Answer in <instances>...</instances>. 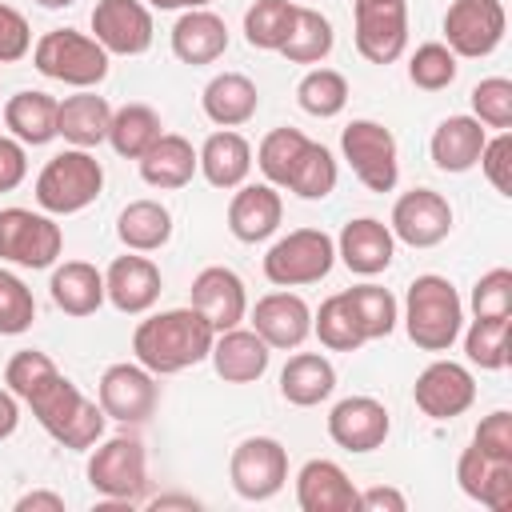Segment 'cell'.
Instances as JSON below:
<instances>
[{"label":"cell","mask_w":512,"mask_h":512,"mask_svg":"<svg viewBox=\"0 0 512 512\" xmlns=\"http://www.w3.org/2000/svg\"><path fill=\"white\" fill-rule=\"evenodd\" d=\"M192 308H196L216 332L236 328V324L244 320V312H248L244 280H240L232 268H224V264H212V268L196 272V280H192Z\"/></svg>","instance_id":"obj_18"},{"label":"cell","mask_w":512,"mask_h":512,"mask_svg":"<svg viewBox=\"0 0 512 512\" xmlns=\"http://www.w3.org/2000/svg\"><path fill=\"white\" fill-rule=\"evenodd\" d=\"M16 512H64V496L48 492V488H36V492H24L16 500Z\"/></svg>","instance_id":"obj_54"},{"label":"cell","mask_w":512,"mask_h":512,"mask_svg":"<svg viewBox=\"0 0 512 512\" xmlns=\"http://www.w3.org/2000/svg\"><path fill=\"white\" fill-rule=\"evenodd\" d=\"M284 204L272 184H240V192L228 204V232L240 244H260L280 228Z\"/></svg>","instance_id":"obj_25"},{"label":"cell","mask_w":512,"mask_h":512,"mask_svg":"<svg viewBox=\"0 0 512 512\" xmlns=\"http://www.w3.org/2000/svg\"><path fill=\"white\" fill-rule=\"evenodd\" d=\"M156 140H160V116H156V108H148V104H124V108L112 112L108 144L116 148V156L140 160Z\"/></svg>","instance_id":"obj_37"},{"label":"cell","mask_w":512,"mask_h":512,"mask_svg":"<svg viewBox=\"0 0 512 512\" xmlns=\"http://www.w3.org/2000/svg\"><path fill=\"white\" fill-rule=\"evenodd\" d=\"M356 52L368 64H392L408 48V4L404 0H356Z\"/></svg>","instance_id":"obj_12"},{"label":"cell","mask_w":512,"mask_h":512,"mask_svg":"<svg viewBox=\"0 0 512 512\" xmlns=\"http://www.w3.org/2000/svg\"><path fill=\"white\" fill-rule=\"evenodd\" d=\"M212 340H216V328L188 304V308H168L140 320L132 332V352L152 376H172L208 360Z\"/></svg>","instance_id":"obj_1"},{"label":"cell","mask_w":512,"mask_h":512,"mask_svg":"<svg viewBox=\"0 0 512 512\" xmlns=\"http://www.w3.org/2000/svg\"><path fill=\"white\" fill-rule=\"evenodd\" d=\"M32 64L40 76L72 84V88H92L108 76V52L96 44V36H84L76 28H52L36 40Z\"/></svg>","instance_id":"obj_6"},{"label":"cell","mask_w":512,"mask_h":512,"mask_svg":"<svg viewBox=\"0 0 512 512\" xmlns=\"http://www.w3.org/2000/svg\"><path fill=\"white\" fill-rule=\"evenodd\" d=\"M508 28L504 0H452L444 12V40L452 56H488L500 48Z\"/></svg>","instance_id":"obj_10"},{"label":"cell","mask_w":512,"mask_h":512,"mask_svg":"<svg viewBox=\"0 0 512 512\" xmlns=\"http://www.w3.org/2000/svg\"><path fill=\"white\" fill-rule=\"evenodd\" d=\"M208 356H212V368H216L220 380H228V384H252V380H260L268 372L272 348L252 328H224V332H216Z\"/></svg>","instance_id":"obj_24"},{"label":"cell","mask_w":512,"mask_h":512,"mask_svg":"<svg viewBox=\"0 0 512 512\" xmlns=\"http://www.w3.org/2000/svg\"><path fill=\"white\" fill-rule=\"evenodd\" d=\"M40 8H68V4H76V0H36Z\"/></svg>","instance_id":"obj_58"},{"label":"cell","mask_w":512,"mask_h":512,"mask_svg":"<svg viewBox=\"0 0 512 512\" xmlns=\"http://www.w3.org/2000/svg\"><path fill=\"white\" fill-rule=\"evenodd\" d=\"M28 176V156L20 140L0 136V192H12L20 180Z\"/></svg>","instance_id":"obj_52"},{"label":"cell","mask_w":512,"mask_h":512,"mask_svg":"<svg viewBox=\"0 0 512 512\" xmlns=\"http://www.w3.org/2000/svg\"><path fill=\"white\" fill-rule=\"evenodd\" d=\"M484 140H488V132L476 116H448L432 132V144H428L432 164L440 172H468V168H476Z\"/></svg>","instance_id":"obj_29"},{"label":"cell","mask_w":512,"mask_h":512,"mask_svg":"<svg viewBox=\"0 0 512 512\" xmlns=\"http://www.w3.org/2000/svg\"><path fill=\"white\" fill-rule=\"evenodd\" d=\"M228 476L236 496L244 500H272L288 480V452L272 436H248L232 448Z\"/></svg>","instance_id":"obj_11"},{"label":"cell","mask_w":512,"mask_h":512,"mask_svg":"<svg viewBox=\"0 0 512 512\" xmlns=\"http://www.w3.org/2000/svg\"><path fill=\"white\" fill-rule=\"evenodd\" d=\"M200 160H196V148L192 140L176 136V132H160V140L140 156V176L144 184L160 188V192H176L184 188L192 176H196Z\"/></svg>","instance_id":"obj_28"},{"label":"cell","mask_w":512,"mask_h":512,"mask_svg":"<svg viewBox=\"0 0 512 512\" xmlns=\"http://www.w3.org/2000/svg\"><path fill=\"white\" fill-rule=\"evenodd\" d=\"M336 256L348 264V272L356 276H376L392 264L396 256V236L388 224L372 220V216H360V220H348L340 228V240H336Z\"/></svg>","instance_id":"obj_21"},{"label":"cell","mask_w":512,"mask_h":512,"mask_svg":"<svg viewBox=\"0 0 512 512\" xmlns=\"http://www.w3.org/2000/svg\"><path fill=\"white\" fill-rule=\"evenodd\" d=\"M104 188V168L88 148L56 152L36 176V204L48 216H72L88 208Z\"/></svg>","instance_id":"obj_4"},{"label":"cell","mask_w":512,"mask_h":512,"mask_svg":"<svg viewBox=\"0 0 512 512\" xmlns=\"http://www.w3.org/2000/svg\"><path fill=\"white\" fill-rule=\"evenodd\" d=\"M340 152L352 164L356 180L368 192H392L400 180V152H396V136L376 124V120H352L340 132Z\"/></svg>","instance_id":"obj_8"},{"label":"cell","mask_w":512,"mask_h":512,"mask_svg":"<svg viewBox=\"0 0 512 512\" xmlns=\"http://www.w3.org/2000/svg\"><path fill=\"white\" fill-rule=\"evenodd\" d=\"M336 388V368L320 352H296L280 372V396L296 408H312L328 400Z\"/></svg>","instance_id":"obj_32"},{"label":"cell","mask_w":512,"mask_h":512,"mask_svg":"<svg viewBox=\"0 0 512 512\" xmlns=\"http://www.w3.org/2000/svg\"><path fill=\"white\" fill-rule=\"evenodd\" d=\"M472 444L488 456H500V460H512V412L508 408H496L492 416H484L476 424V436Z\"/></svg>","instance_id":"obj_50"},{"label":"cell","mask_w":512,"mask_h":512,"mask_svg":"<svg viewBox=\"0 0 512 512\" xmlns=\"http://www.w3.org/2000/svg\"><path fill=\"white\" fill-rule=\"evenodd\" d=\"M92 36L108 56H140L152 48V12L140 0H100L92 8Z\"/></svg>","instance_id":"obj_16"},{"label":"cell","mask_w":512,"mask_h":512,"mask_svg":"<svg viewBox=\"0 0 512 512\" xmlns=\"http://www.w3.org/2000/svg\"><path fill=\"white\" fill-rule=\"evenodd\" d=\"M200 160V172L212 188H240L248 180V168H252V148L240 132L232 128H220L204 140V148L196 152Z\"/></svg>","instance_id":"obj_31"},{"label":"cell","mask_w":512,"mask_h":512,"mask_svg":"<svg viewBox=\"0 0 512 512\" xmlns=\"http://www.w3.org/2000/svg\"><path fill=\"white\" fill-rule=\"evenodd\" d=\"M332 188H336V160L324 144L308 140L292 176H288V192H296L300 200H324Z\"/></svg>","instance_id":"obj_42"},{"label":"cell","mask_w":512,"mask_h":512,"mask_svg":"<svg viewBox=\"0 0 512 512\" xmlns=\"http://www.w3.org/2000/svg\"><path fill=\"white\" fill-rule=\"evenodd\" d=\"M408 76H412V84L416 88H424V92H440V88H448L452 80H456V56H452V48L448 44H420L416 52H412V60H408Z\"/></svg>","instance_id":"obj_45"},{"label":"cell","mask_w":512,"mask_h":512,"mask_svg":"<svg viewBox=\"0 0 512 512\" xmlns=\"http://www.w3.org/2000/svg\"><path fill=\"white\" fill-rule=\"evenodd\" d=\"M472 312L476 316H512V272L492 268L472 288Z\"/></svg>","instance_id":"obj_48"},{"label":"cell","mask_w":512,"mask_h":512,"mask_svg":"<svg viewBox=\"0 0 512 512\" xmlns=\"http://www.w3.org/2000/svg\"><path fill=\"white\" fill-rule=\"evenodd\" d=\"M228 48V24L208 8H188L172 24V52L184 64H212Z\"/></svg>","instance_id":"obj_26"},{"label":"cell","mask_w":512,"mask_h":512,"mask_svg":"<svg viewBox=\"0 0 512 512\" xmlns=\"http://www.w3.org/2000/svg\"><path fill=\"white\" fill-rule=\"evenodd\" d=\"M32 320H36L32 288L20 276L0 268V336H20L32 328Z\"/></svg>","instance_id":"obj_46"},{"label":"cell","mask_w":512,"mask_h":512,"mask_svg":"<svg viewBox=\"0 0 512 512\" xmlns=\"http://www.w3.org/2000/svg\"><path fill=\"white\" fill-rule=\"evenodd\" d=\"M464 352L484 372L508 368L512 364V316H476L464 332Z\"/></svg>","instance_id":"obj_36"},{"label":"cell","mask_w":512,"mask_h":512,"mask_svg":"<svg viewBox=\"0 0 512 512\" xmlns=\"http://www.w3.org/2000/svg\"><path fill=\"white\" fill-rule=\"evenodd\" d=\"M108 124H112L108 100L88 88L56 104V136H64L72 148H96L100 140H108Z\"/></svg>","instance_id":"obj_27"},{"label":"cell","mask_w":512,"mask_h":512,"mask_svg":"<svg viewBox=\"0 0 512 512\" xmlns=\"http://www.w3.org/2000/svg\"><path fill=\"white\" fill-rule=\"evenodd\" d=\"M472 116L484 124V128H500L508 132L512 128V80L504 76H488L472 88Z\"/></svg>","instance_id":"obj_47"},{"label":"cell","mask_w":512,"mask_h":512,"mask_svg":"<svg viewBox=\"0 0 512 512\" xmlns=\"http://www.w3.org/2000/svg\"><path fill=\"white\" fill-rule=\"evenodd\" d=\"M456 484L468 500L492 508V512H508L512 508V460L488 456L476 444L460 452L456 460Z\"/></svg>","instance_id":"obj_20"},{"label":"cell","mask_w":512,"mask_h":512,"mask_svg":"<svg viewBox=\"0 0 512 512\" xmlns=\"http://www.w3.org/2000/svg\"><path fill=\"white\" fill-rule=\"evenodd\" d=\"M104 296L120 312L140 316L160 300V268L148 256H116L104 272Z\"/></svg>","instance_id":"obj_23"},{"label":"cell","mask_w":512,"mask_h":512,"mask_svg":"<svg viewBox=\"0 0 512 512\" xmlns=\"http://www.w3.org/2000/svg\"><path fill=\"white\" fill-rule=\"evenodd\" d=\"M460 324H464V304L452 288V280L436 276V272H424L408 284V296H404V328H408V340L424 352H448L460 336Z\"/></svg>","instance_id":"obj_3"},{"label":"cell","mask_w":512,"mask_h":512,"mask_svg":"<svg viewBox=\"0 0 512 512\" xmlns=\"http://www.w3.org/2000/svg\"><path fill=\"white\" fill-rule=\"evenodd\" d=\"M52 300L68 316H92L104 304V272H96L88 260H64L52 272Z\"/></svg>","instance_id":"obj_33"},{"label":"cell","mask_w":512,"mask_h":512,"mask_svg":"<svg viewBox=\"0 0 512 512\" xmlns=\"http://www.w3.org/2000/svg\"><path fill=\"white\" fill-rule=\"evenodd\" d=\"M252 332L268 348H300L312 332V308L296 292H268L252 308Z\"/></svg>","instance_id":"obj_19"},{"label":"cell","mask_w":512,"mask_h":512,"mask_svg":"<svg viewBox=\"0 0 512 512\" xmlns=\"http://www.w3.org/2000/svg\"><path fill=\"white\" fill-rule=\"evenodd\" d=\"M360 512H404L408 500L400 488H388V484H376V488H364L360 500H356Z\"/></svg>","instance_id":"obj_53"},{"label":"cell","mask_w":512,"mask_h":512,"mask_svg":"<svg viewBox=\"0 0 512 512\" xmlns=\"http://www.w3.org/2000/svg\"><path fill=\"white\" fill-rule=\"evenodd\" d=\"M148 508H156V512H164V508H200L192 496H156V500H148Z\"/></svg>","instance_id":"obj_56"},{"label":"cell","mask_w":512,"mask_h":512,"mask_svg":"<svg viewBox=\"0 0 512 512\" xmlns=\"http://www.w3.org/2000/svg\"><path fill=\"white\" fill-rule=\"evenodd\" d=\"M344 300H348L352 320H356V328H360L364 340L388 336V332L396 328V320H400L396 296H392L388 288H380V284H356V288L344 292Z\"/></svg>","instance_id":"obj_38"},{"label":"cell","mask_w":512,"mask_h":512,"mask_svg":"<svg viewBox=\"0 0 512 512\" xmlns=\"http://www.w3.org/2000/svg\"><path fill=\"white\" fill-rule=\"evenodd\" d=\"M200 104H204V116H208L212 124H220V128H240V124H248V120L256 116L260 92H256V84H252L244 72H220V76L208 80Z\"/></svg>","instance_id":"obj_30"},{"label":"cell","mask_w":512,"mask_h":512,"mask_svg":"<svg viewBox=\"0 0 512 512\" xmlns=\"http://www.w3.org/2000/svg\"><path fill=\"white\" fill-rule=\"evenodd\" d=\"M116 236L132 252H156L172 236V212L160 200H132L116 220Z\"/></svg>","instance_id":"obj_35"},{"label":"cell","mask_w":512,"mask_h":512,"mask_svg":"<svg viewBox=\"0 0 512 512\" xmlns=\"http://www.w3.org/2000/svg\"><path fill=\"white\" fill-rule=\"evenodd\" d=\"M356 484L336 460H308L296 476V504L300 512H356Z\"/></svg>","instance_id":"obj_22"},{"label":"cell","mask_w":512,"mask_h":512,"mask_svg":"<svg viewBox=\"0 0 512 512\" xmlns=\"http://www.w3.org/2000/svg\"><path fill=\"white\" fill-rule=\"evenodd\" d=\"M388 228L408 248H436L452 232V204L432 188H412L392 204Z\"/></svg>","instance_id":"obj_14"},{"label":"cell","mask_w":512,"mask_h":512,"mask_svg":"<svg viewBox=\"0 0 512 512\" xmlns=\"http://www.w3.org/2000/svg\"><path fill=\"white\" fill-rule=\"evenodd\" d=\"M28 48H32V28H28V20H24L16 8L0 4V64L24 60Z\"/></svg>","instance_id":"obj_51"},{"label":"cell","mask_w":512,"mask_h":512,"mask_svg":"<svg viewBox=\"0 0 512 512\" xmlns=\"http://www.w3.org/2000/svg\"><path fill=\"white\" fill-rule=\"evenodd\" d=\"M64 248V232L52 216L32 208H0V260L20 268H48Z\"/></svg>","instance_id":"obj_9"},{"label":"cell","mask_w":512,"mask_h":512,"mask_svg":"<svg viewBox=\"0 0 512 512\" xmlns=\"http://www.w3.org/2000/svg\"><path fill=\"white\" fill-rule=\"evenodd\" d=\"M412 400H416V408H420L424 416H432V420H452V416H460V412L472 408V400H476V380H472V372H468L464 364H456V360H432V364L416 376Z\"/></svg>","instance_id":"obj_15"},{"label":"cell","mask_w":512,"mask_h":512,"mask_svg":"<svg viewBox=\"0 0 512 512\" xmlns=\"http://www.w3.org/2000/svg\"><path fill=\"white\" fill-rule=\"evenodd\" d=\"M332 264H336V240L324 228H296L268 248L264 276L276 288H300V284L324 280Z\"/></svg>","instance_id":"obj_7"},{"label":"cell","mask_w":512,"mask_h":512,"mask_svg":"<svg viewBox=\"0 0 512 512\" xmlns=\"http://www.w3.org/2000/svg\"><path fill=\"white\" fill-rule=\"evenodd\" d=\"M388 408L372 396H344L340 404H332L328 412V436L344 448V452H372L388 440Z\"/></svg>","instance_id":"obj_17"},{"label":"cell","mask_w":512,"mask_h":512,"mask_svg":"<svg viewBox=\"0 0 512 512\" xmlns=\"http://www.w3.org/2000/svg\"><path fill=\"white\" fill-rule=\"evenodd\" d=\"M304 144H308V136H304L300 128H288V124H284V128H272V132L260 140L256 164H260V172L268 176L272 188H288V176H292V168H296Z\"/></svg>","instance_id":"obj_41"},{"label":"cell","mask_w":512,"mask_h":512,"mask_svg":"<svg viewBox=\"0 0 512 512\" xmlns=\"http://www.w3.org/2000/svg\"><path fill=\"white\" fill-rule=\"evenodd\" d=\"M56 96L48 92H36V88H24L16 92L8 104H4V124L8 132L20 140V144H48L56 136Z\"/></svg>","instance_id":"obj_34"},{"label":"cell","mask_w":512,"mask_h":512,"mask_svg":"<svg viewBox=\"0 0 512 512\" xmlns=\"http://www.w3.org/2000/svg\"><path fill=\"white\" fill-rule=\"evenodd\" d=\"M24 404L32 408V416L40 420V428L56 440V444H64V448H76V452H84V448H92L100 436H104V408L96 404V400H88L60 368L52 372V376H44L28 396H24Z\"/></svg>","instance_id":"obj_2"},{"label":"cell","mask_w":512,"mask_h":512,"mask_svg":"<svg viewBox=\"0 0 512 512\" xmlns=\"http://www.w3.org/2000/svg\"><path fill=\"white\" fill-rule=\"evenodd\" d=\"M16 424H20V404L8 388H0V440H8L16 432Z\"/></svg>","instance_id":"obj_55"},{"label":"cell","mask_w":512,"mask_h":512,"mask_svg":"<svg viewBox=\"0 0 512 512\" xmlns=\"http://www.w3.org/2000/svg\"><path fill=\"white\" fill-rule=\"evenodd\" d=\"M88 484L104 496V508H132L148 488V456L136 436L96 440L88 456Z\"/></svg>","instance_id":"obj_5"},{"label":"cell","mask_w":512,"mask_h":512,"mask_svg":"<svg viewBox=\"0 0 512 512\" xmlns=\"http://www.w3.org/2000/svg\"><path fill=\"white\" fill-rule=\"evenodd\" d=\"M296 8L300 4H292V0H256L244 12V40L252 48H264V52H280V44L292 32Z\"/></svg>","instance_id":"obj_40"},{"label":"cell","mask_w":512,"mask_h":512,"mask_svg":"<svg viewBox=\"0 0 512 512\" xmlns=\"http://www.w3.org/2000/svg\"><path fill=\"white\" fill-rule=\"evenodd\" d=\"M156 400H160V388L144 364H112L104 368L96 388V404L104 408L108 420H120V424L148 420L156 412Z\"/></svg>","instance_id":"obj_13"},{"label":"cell","mask_w":512,"mask_h":512,"mask_svg":"<svg viewBox=\"0 0 512 512\" xmlns=\"http://www.w3.org/2000/svg\"><path fill=\"white\" fill-rule=\"evenodd\" d=\"M296 100L308 116L316 120H328L336 112H344L348 104V80L336 72V68H312L300 84H296Z\"/></svg>","instance_id":"obj_43"},{"label":"cell","mask_w":512,"mask_h":512,"mask_svg":"<svg viewBox=\"0 0 512 512\" xmlns=\"http://www.w3.org/2000/svg\"><path fill=\"white\" fill-rule=\"evenodd\" d=\"M312 332H316L320 344L332 348V352H356L360 344H368V340L360 336L356 320H352V308H348L344 292H336V296H328V300L320 304V312L312 316Z\"/></svg>","instance_id":"obj_44"},{"label":"cell","mask_w":512,"mask_h":512,"mask_svg":"<svg viewBox=\"0 0 512 512\" xmlns=\"http://www.w3.org/2000/svg\"><path fill=\"white\" fill-rule=\"evenodd\" d=\"M332 24L328 16H320L316 8H296V20H292V32L288 40L280 44V52L292 60V64H320L328 52H332Z\"/></svg>","instance_id":"obj_39"},{"label":"cell","mask_w":512,"mask_h":512,"mask_svg":"<svg viewBox=\"0 0 512 512\" xmlns=\"http://www.w3.org/2000/svg\"><path fill=\"white\" fill-rule=\"evenodd\" d=\"M148 4H152V8H184V12H188V8H204L208 0H148Z\"/></svg>","instance_id":"obj_57"},{"label":"cell","mask_w":512,"mask_h":512,"mask_svg":"<svg viewBox=\"0 0 512 512\" xmlns=\"http://www.w3.org/2000/svg\"><path fill=\"white\" fill-rule=\"evenodd\" d=\"M476 164L484 168L488 184H492L500 196H512V136H508V132H500V136L484 140V148H480V160H476Z\"/></svg>","instance_id":"obj_49"}]
</instances>
